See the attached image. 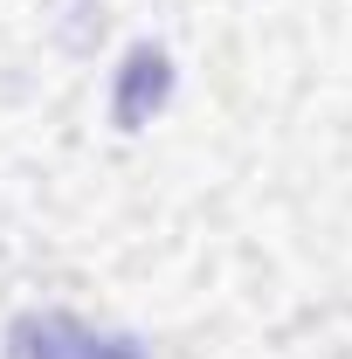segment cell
Masks as SVG:
<instances>
[{
  "instance_id": "6da1fadb",
  "label": "cell",
  "mask_w": 352,
  "mask_h": 359,
  "mask_svg": "<svg viewBox=\"0 0 352 359\" xmlns=\"http://www.w3.org/2000/svg\"><path fill=\"white\" fill-rule=\"evenodd\" d=\"M0 346H7V359H145L132 332L97 325L83 311H21Z\"/></svg>"
},
{
  "instance_id": "7a4b0ae2",
  "label": "cell",
  "mask_w": 352,
  "mask_h": 359,
  "mask_svg": "<svg viewBox=\"0 0 352 359\" xmlns=\"http://www.w3.org/2000/svg\"><path fill=\"white\" fill-rule=\"evenodd\" d=\"M166 97H173V55L159 42H132L125 62L111 69V125H118V132L152 125V118L166 111Z\"/></svg>"
}]
</instances>
